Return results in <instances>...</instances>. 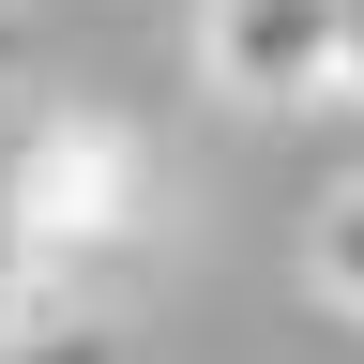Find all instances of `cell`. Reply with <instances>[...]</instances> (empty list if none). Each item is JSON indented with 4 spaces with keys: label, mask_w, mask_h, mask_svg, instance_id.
Instances as JSON below:
<instances>
[{
    "label": "cell",
    "mask_w": 364,
    "mask_h": 364,
    "mask_svg": "<svg viewBox=\"0 0 364 364\" xmlns=\"http://www.w3.org/2000/svg\"><path fill=\"white\" fill-rule=\"evenodd\" d=\"M136 198H152V167H136V136H122L107 107H46L16 152H0V213H16V243H31L46 273L136 243Z\"/></svg>",
    "instance_id": "6da1fadb"
},
{
    "label": "cell",
    "mask_w": 364,
    "mask_h": 364,
    "mask_svg": "<svg viewBox=\"0 0 364 364\" xmlns=\"http://www.w3.org/2000/svg\"><path fill=\"white\" fill-rule=\"evenodd\" d=\"M198 76L228 107H334L349 91V0H198Z\"/></svg>",
    "instance_id": "7a4b0ae2"
},
{
    "label": "cell",
    "mask_w": 364,
    "mask_h": 364,
    "mask_svg": "<svg viewBox=\"0 0 364 364\" xmlns=\"http://www.w3.org/2000/svg\"><path fill=\"white\" fill-rule=\"evenodd\" d=\"M304 289L334 304V318H364V182H349V198H318V228H304Z\"/></svg>",
    "instance_id": "3957f363"
},
{
    "label": "cell",
    "mask_w": 364,
    "mask_h": 364,
    "mask_svg": "<svg viewBox=\"0 0 364 364\" xmlns=\"http://www.w3.org/2000/svg\"><path fill=\"white\" fill-rule=\"evenodd\" d=\"M0 364H122V334H107V318H61V304H31L16 334H0Z\"/></svg>",
    "instance_id": "277c9868"
},
{
    "label": "cell",
    "mask_w": 364,
    "mask_h": 364,
    "mask_svg": "<svg viewBox=\"0 0 364 364\" xmlns=\"http://www.w3.org/2000/svg\"><path fill=\"white\" fill-rule=\"evenodd\" d=\"M31 289H46V258L16 243V213H0V334H16V318H31Z\"/></svg>",
    "instance_id": "5b68a950"
},
{
    "label": "cell",
    "mask_w": 364,
    "mask_h": 364,
    "mask_svg": "<svg viewBox=\"0 0 364 364\" xmlns=\"http://www.w3.org/2000/svg\"><path fill=\"white\" fill-rule=\"evenodd\" d=\"M349 91H364V0H349Z\"/></svg>",
    "instance_id": "8992f818"
}]
</instances>
